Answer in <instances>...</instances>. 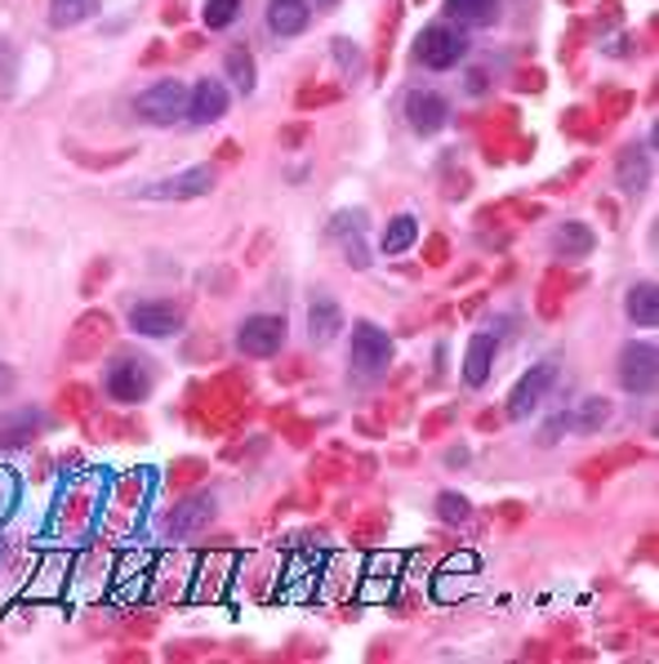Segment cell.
I'll list each match as a JSON object with an SVG mask.
<instances>
[{"instance_id":"cell-5","label":"cell","mask_w":659,"mask_h":664,"mask_svg":"<svg viewBox=\"0 0 659 664\" xmlns=\"http://www.w3.org/2000/svg\"><path fill=\"white\" fill-rule=\"evenodd\" d=\"M353 366L366 379H379L392 366V340H388L383 325H375V321H357L353 325Z\"/></svg>"},{"instance_id":"cell-2","label":"cell","mask_w":659,"mask_h":664,"mask_svg":"<svg viewBox=\"0 0 659 664\" xmlns=\"http://www.w3.org/2000/svg\"><path fill=\"white\" fill-rule=\"evenodd\" d=\"M464 54H468V36L455 23H432L414 41V63L432 72H451L455 63H464Z\"/></svg>"},{"instance_id":"cell-29","label":"cell","mask_w":659,"mask_h":664,"mask_svg":"<svg viewBox=\"0 0 659 664\" xmlns=\"http://www.w3.org/2000/svg\"><path fill=\"white\" fill-rule=\"evenodd\" d=\"M606 419H611V401H602V397H584V401H580V410L571 415V428H575V432H597Z\"/></svg>"},{"instance_id":"cell-6","label":"cell","mask_w":659,"mask_h":664,"mask_svg":"<svg viewBox=\"0 0 659 664\" xmlns=\"http://www.w3.org/2000/svg\"><path fill=\"white\" fill-rule=\"evenodd\" d=\"M237 349H241L246 357H255V362L277 357V353L285 349V317H277V312H255V317H246L241 330H237Z\"/></svg>"},{"instance_id":"cell-11","label":"cell","mask_w":659,"mask_h":664,"mask_svg":"<svg viewBox=\"0 0 659 664\" xmlns=\"http://www.w3.org/2000/svg\"><path fill=\"white\" fill-rule=\"evenodd\" d=\"M451 121V103L432 89H410L406 94V126L419 135V139H432L436 130H446Z\"/></svg>"},{"instance_id":"cell-1","label":"cell","mask_w":659,"mask_h":664,"mask_svg":"<svg viewBox=\"0 0 659 664\" xmlns=\"http://www.w3.org/2000/svg\"><path fill=\"white\" fill-rule=\"evenodd\" d=\"M102 388H107V397L121 401V406L148 401L152 388H156L152 357H143V353H117L112 362H107V371H102Z\"/></svg>"},{"instance_id":"cell-30","label":"cell","mask_w":659,"mask_h":664,"mask_svg":"<svg viewBox=\"0 0 659 664\" xmlns=\"http://www.w3.org/2000/svg\"><path fill=\"white\" fill-rule=\"evenodd\" d=\"M201 19H205L209 32H224V28H233L241 19V0H205Z\"/></svg>"},{"instance_id":"cell-13","label":"cell","mask_w":659,"mask_h":664,"mask_svg":"<svg viewBox=\"0 0 659 664\" xmlns=\"http://www.w3.org/2000/svg\"><path fill=\"white\" fill-rule=\"evenodd\" d=\"M41 428H45V419H41L36 406L6 410V415H0V451H28L32 441L41 437Z\"/></svg>"},{"instance_id":"cell-21","label":"cell","mask_w":659,"mask_h":664,"mask_svg":"<svg viewBox=\"0 0 659 664\" xmlns=\"http://www.w3.org/2000/svg\"><path fill=\"white\" fill-rule=\"evenodd\" d=\"M615 174H619V188L641 192V188L650 183V152H646V148H624Z\"/></svg>"},{"instance_id":"cell-33","label":"cell","mask_w":659,"mask_h":664,"mask_svg":"<svg viewBox=\"0 0 659 664\" xmlns=\"http://www.w3.org/2000/svg\"><path fill=\"white\" fill-rule=\"evenodd\" d=\"M566 432H571V415H553L539 432V447H553V441H562Z\"/></svg>"},{"instance_id":"cell-14","label":"cell","mask_w":659,"mask_h":664,"mask_svg":"<svg viewBox=\"0 0 659 664\" xmlns=\"http://www.w3.org/2000/svg\"><path fill=\"white\" fill-rule=\"evenodd\" d=\"M233 571H237V553H205V563L196 567V589H192V598L196 602H214L218 593H224V585L233 580Z\"/></svg>"},{"instance_id":"cell-8","label":"cell","mask_w":659,"mask_h":664,"mask_svg":"<svg viewBox=\"0 0 659 664\" xmlns=\"http://www.w3.org/2000/svg\"><path fill=\"white\" fill-rule=\"evenodd\" d=\"M130 325L143 340H170L183 330V308L170 303V299H143V303L130 308Z\"/></svg>"},{"instance_id":"cell-37","label":"cell","mask_w":659,"mask_h":664,"mask_svg":"<svg viewBox=\"0 0 659 664\" xmlns=\"http://www.w3.org/2000/svg\"><path fill=\"white\" fill-rule=\"evenodd\" d=\"M455 419V410H442V415H432L428 424H423V437H436V428H442V424H451Z\"/></svg>"},{"instance_id":"cell-10","label":"cell","mask_w":659,"mask_h":664,"mask_svg":"<svg viewBox=\"0 0 659 664\" xmlns=\"http://www.w3.org/2000/svg\"><path fill=\"white\" fill-rule=\"evenodd\" d=\"M553 384H558V366H553V362H543V366L526 371V375L512 384L504 415H508V419H526V415H534V410H539V401L548 397V388H553Z\"/></svg>"},{"instance_id":"cell-16","label":"cell","mask_w":659,"mask_h":664,"mask_svg":"<svg viewBox=\"0 0 659 664\" xmlns=\"http://www.w3.org/2000/svg\"><path fill=\"white\" fill-rule=\"evenodd\" d=\"M344 330V308L330 294H312L307 299V340L312 344H330Z\"/></svg>"},{"instance_id":"cell-3","label":"cell","mask_w":659,"mask_h":664,"mask_svg":"<svg viewBox=\"0 0 659 664\" xmlns=\"http://www.w3.org/2000/svg\"><path fill=\"white\" fill-rule=\"evenodd\" d=\"M615 375H619V388H624V393L650 397L655 384H659V353H655V344H646V340L624 344V349H619V362H615Z\"/></svg>"},{"instance_id":"cell-24","label":"cell","mask_w":659,"mask_h":664,"mask_svg":"<svg viewBox=\"0 0 659 664\" xmlns=\"http://www.w3.org/2000/svg\"><path fill=\"white\" fill-rule=\"evenodd\" d=\"M553 246H558V255H566V259H584V255H593L597 237H593L588 224H562L558 237H553Z\"/></svg>"},{"instance_id":"cell-7","label":"cell","mask_w":659,"mask_h":664,"mask_svg":"<svg viewBox=\"0 0 659 664\" xmlns=\"http://www.w3.org/2000/svg\"><path fill=\"white\" fill-rule=\"evenodd\" d=\"M228 103H233V94H228L224 81H218V76H201V81L187 89V113H183V121H192V126H214V121L228 117Z\"/></svg>"},{"instance_id":"cell-12","label":"cell","mask_w":659,"mask_h":664,"mask_svg":"<svg viewBox=\"0 0 659 664\" xmlns=\"http://www.w3.org/2000/svg\"><path fill=\"white\" fill-rule=\"evenodd\" d=\"M214 179H218L214 165H192V170H179V174L143 188V196H152V201H192V196L214 192Z\"/></svg>"},{"instance_id":"cell-15","label":"cell","mask_w":659,"mask_h":664,"mask_svg":"<svg viewBox=\"0 0 659 664\" xmlns=\"http://www.w3.org/2000/svg\"><path fill=\"white\" fill-rule=\"evenodd\" d=\"M214 522V500L209 495H187L183 504H174L170 513H165V531L170 535H201L205 526Z\"/></svg>"},{"instance_id":"cell-35","label":"cell","mask_w":659,"mask_h":664,"mask_svg":"<svg viewBox=\"0 0 659 664\" xmlns=\"http://www.w3.org/2000/svg\"><path fill=\"white\" fill-rule=\"evenodd\" d=\"M14 491H19V482H14L6 469H0V517L10 513V504H14Z\"/></svg>"},{"instance_id":"cell-34","label":"cell","mask_w":659,"mask_h":664,"mask_svg":"<svg viewBox=\"0 0 659 664\" xmlns=\"http://www.w3.org/2000/svg\"><path fill=\"white\" fill-rule=\"evenodd\" d=\"M205 651H209V642H174L165 655H170V660H196V655H205Z\"/></svg>"},{"instance_id":"cell-22","label":"cell","mask_w":659,"mask_h":664,"mask_svg":"<svg viewBox=\"0 0 659 664\" xmlns=\"http://www.w3.org/2000/svg\"><path fill=\"white\" fill-rule=\"evenodd\" d=\"M446 14H451V23L486 28L499 19V0H446Z\"/></svg>"},{"instance_id":"cell-4","label":"cell","mask_w":659,"mask_h":664,"mask_svg":"<svg viewBox=\"0 0 659 664\" xmlns=\"http://www.w3.org/2000/svg\"><path fill=\"white\" fill-rule=\"evenodd\" d=\"M134 113H139V121H148V126H174V121H183V113H187V89H183L174 76H165V81L148 85V89L134 98Z\"/></svg>"},{"instance_id":"cell-20","label":"cell","mask_w":659,"mask_h":664,"mask_svg":"<svg viewBox=\"0 0 659 664\" xmlns=\"http://www.w3.org/2000/svg\"><path fill=\"white\" fill-rule=\"evenodd\" d=\"M89 517H94V491H89V486H72L67 500L58 504L54 526H58V531H85Z\"/></svg>"},{"instance_id":"cell-25","label":"cell","mask_w":659,"mask_h":664,"mask_svg":"<svg viewBox=\"0 0 659 664\" xmlns=\"http://www.w3.org/2000/svg\"><path fill=\"white\" fill-rule=\"evenodd\" d=\"M143 500H148V478H143V473H126V478L117 482L112 513H117V517H130V513L143 508Z\"/></svg>"},{"instance_id":"cell-17","label":"cell","mask_w":659,"mask_h":664,"mask_svg":"<svg viewBox=\"0 0 659 664\" xmlns=\"http://www.w3.org/2000/svg\"><path fill=\"white\" fill-rule=\"evenodd\" d=\"M495 353H499L495 335H473V340H468V353H464V384H468V388H482V384L490 379Z\"/></svg>"},{"instance_id":"cell-9","label":"cell","mask_w":659,"mask_h":664,"mask_svg":"<svg viewBox=\"0 0 659 664\" xmlns=\"http://www.w3.org/2000/svg\"><path fill=\"white\" fill-rule=\"evenodd\" d=\"M107 340H112V317H107V312H85V317L72 325L63 353H67L72 362H98V353L107 349Z\"/></svg>"},{"instance_id":"cell-31","label":"cell","mask_w":659,"mask_h":664,"mask_svg":"<svg viewBox=\"0 0 659 664\" xmlns=\"http://www.w3.org/2000/svg\"><path fill=\"white\" fill-rule=\"evenodd\" d=\"M196 482H205V460H179L174 469H170V491H187V486H196Z\"/></svg>"},{"instance_id":"cell-28","label":"cell","mask_w":659,"mask_h":664,"mask_svg":"<svg viewBox=\"0 0 659 664\" xmlns=\"http://www.w3.org/2000/svg\"><path fill=\"white\" fill-rule=\"evenodd\" d=\"M224 72L233 76V85H237L241 94H250V89H255V81H259V76H255V54H250V50H241V45H237V50H228Z\"/></svg>"},{"instance_id":"cell-36","label":"cell","mask_w":659,"mask_h":664,"mask_svg":"<svg viewBox=\"0 0 659 664\" xmlns=\"http://www.w3.org/2000/svg\"><path fill=\"white\" fill-rule=\"evenodd\" d=\"M156 629V615H139V620H126V633H134V638H148Z\"/></svg>"},{"instance_id":"cell-26","label":"cell","mask_w":659,"mask_h":664,"mask_svg":"<svg viewBox=\"0 0 659 664\" xmlns=\"http://www.w3.org/2000/svg\"><path fill=\"white\" fill-rule=\"evenodd\" d=\"M102 0H50V23L54 28H80L98 14Z\"/></svg>"},{"instance_id":"cell-38","label":"cell","mask_w":659,"mask_h":664,"mask_svg":"<svg viewBox=\"0 0 659 664\" xmlns=\"http://www.w3.org/2000/svg\"><path fill=\"white\" fill-rule=\"evenodd\" d=\"M14 384H19V379H14V371H10L6 362H0V397H10V393H14Z\"/></svg>"},{"instance_id":"cell-32","label":"cell","mask_w":659,"mask_h":664,"mask_svg":"<svg viewBox=\"0 0 659 664\" xmlns=\"http://www.w3.org/2000/svg\"><path fill=\"white\" fill-rule=\"evenodd\" d=\"M468 500L464 495H455V491H442V495H436V517H442V522H468Z\"/></svg>"},{"instance_id":"cell-27","label":"cell","mask_w":659,"mask_h":664,"mask_svg":"<svg viewBox=\"0 0 659 664\" xmlns=\"http://www.w3.org/2000/svg\"><path fill=\"white\" fill-rule=\"evenodd\" d=\"M67 558H58V553H50L45 567H41V580L28 589L32 598H63V585H67Z\"/></svg>"},{"instance_id":"cell-18","label":"cell","mask_w":659,"mask_h":664,"mask_svg":"<svg viewBox=\"0 0 659 664\" xmlns=\"http://www.w3.org/2000/svg\"><path fill=\"white\" fill-rule=\"evenodd\" d=\"M624 312H628L633 325L655 330V325H659V286H655V281H637V286L624 294Z\"/></svg>"},{"instance_id":"cell-23","label":"cell","mask_w":659,"mask_h":664,"mask_svg":"<svg viewBox=\"0 0 659 664\" xmlns=\"http://www.w3.org/2000/svg\"><path fill=\"white\" fill-rule=\"evenodd\" d=\"M419 242V218L414 214H392L383 228V255H406Z\"/></svg>"},{"instance_id":"cell-19","label":"cell","mask_w":659,"mask_h":664,"mask_svg":"<svg viewBox=\"0 0 659 664\" xmlns=\"http://www.w3.org/2000/svg\"><path fill=\"white\" fill-rule=\"evenodd\" d=\"M307 19H312L307 0H268V28H272L277 36H299V32H307Z\"/></svg>"},{"instance_id":"cell-39","label":"cell","mask_w":659,"mask_h":664,"mask_svg":"<svg viewBox=\"0 0 659 664\" xmlns=\"http://www.w3.org/2000/svg\"><path fill=\"white\" fill-rule=\"evenodd\" d=\"M446 464H468V447H451V451H446Z\"/></svg>"}]
</instances>
